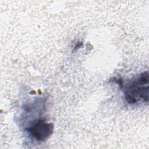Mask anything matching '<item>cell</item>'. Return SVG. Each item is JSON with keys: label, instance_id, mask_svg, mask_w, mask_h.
Returning <instances> with one entry per match:
<instances>
[{"label": "cell", "instance_id": "3957f363", "mask_svg": "<svg viewBox=\"0 0 149 149\" xmlns=\"http://www.w3.org/2000/svg\"><path fill=\"white\" fill-rule=\"evenodd\" d=\"M81 44H82V43H79V42H78V43L75 45V47H74V49H76L77 48H79L81 45Z\"/></svg>", "mask_w": 149, "mask_h": 149}, {"label": "cell", "instance_id": "7a4b0ae2", "mask_svg": "<svg viewBox=\"0 0 149 149\" xmlns=\"http://www.w3.org/2000/svg\"><path fill=\"white\" fill-rule=\"evenodd\" d=\"M26 131L36 140L44 141L52 134L54 125L43 120H38L33 125L27 127Z\"/></svg>", "mask_w": 149, "mask_h": 149}, {"label": "cell", "instance_id": "6da1fadb", "mask_svg": "<svg viewBox=\"0 0 149 149\" xmlns=\"http://www.w3.org/2000/svg\"><path fill=\"white\" fill-rule=\"evenodd\" d=\"M125 98L129 104H133L143 101H148V73L147 71L141 73L130 80L125 86Z\"/></svg>", "mask_w": 149, "mask_h": 149}]
</instances>
